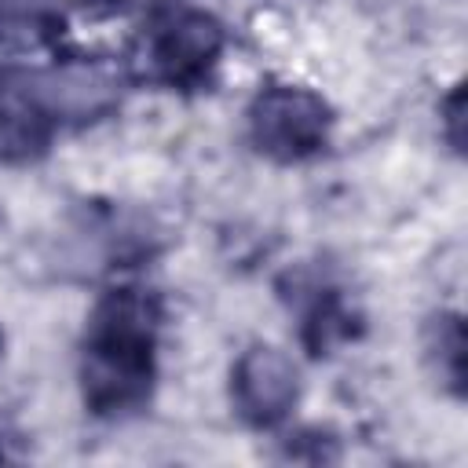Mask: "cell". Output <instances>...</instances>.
<instances>
[{"instance_id": "6da1fadb", "label": "cell", "mask_w": 468, "mask_h": 468, "mask_svg": "<svg viewBox=\"0 0 468 468\" xmlns=\"http://www.w3.org/2000/svg\"><path fill=\"white\" fill-rule=\"evenodd\" d=\"M161 296L143 285L106 289L84 322L77 380L91 417L121 420L154 399L161 351Z\"/></svg>"}, {"instance_id": "7a4b0ae2", "label": "cell", "mask_w": 468, "mask_h": 468, "mask_svg": "<svg viewBox=\"0 0 468 468\" xmlns=\"http://www.w3.org/2000/svg\"><path fill=\"white\" fill-rule=\"evenodd\" d=\"M121 80L102 66L0 62V161L29 165L44 157L69 124H91L117 110Z\"/></svg>"}, {"instance_id": "3957f363", "label": "cell", "mask_w": 468, "mask_h": 468, "mask_svg": "<svg viewBox=\"0 0 468 468\" xmlns=\"http://www.w3.org/2000/svg\"><path fill=\"white\" fill-rule=\"evenodd\" d=\"M227 51V29L201 7H165L143 33V69L172 91H201L212 84Z\"/></svg>"}, {"instance_id": "277c9868", "label": "cell", "mask_w": 468, "mask_h": 468, "mask_svg": "<svg viewBox=\"0 0 468 468\" xmlns=\"http://www.w3.org/2000/svg\"><path fill=\"white\" fill-rule=\"evenodd\" d=\"M333 106L314 88L289 80L263 84L245 110L249 143L274 165H300L318 157L333 139Z\"/></svg>"}, {"instance_id": "5b68a950", "label": "cell", "mask_w": 468, "mask_h": 468, "mask_svg": "<svg viewBox=\"0 0 468 468\" xmlns=\"http://www.w3.org/2000/svg\"><path fill=\"white\" fill-rule=\"evenodd\" d=\"M300 402V369L296 362L271 344L245 347L230 366V406L241 424L271 431L289 420Z\"/></svg>"}, {"instance_id": "8992f818", "label": "cell", "mask_w": 468, "mask_h": 468, "mask_svg": "<svg viewBox=\"0 0 468 468\" xmlns=\"http://www.w3.org/2000/svg\"><path fill=\"white\" fill-rule=\"evenodd\" d=\"M292 303H296V325H300V344L322 358L333 355L336 347L351 344L362 329L358 311L347 303L344 289L325 282V278H296L292 282Z\"/></svg>"}, {"instance_id": "52a82bcc", "label": "cell", "mask_w": 468, "mask_h": 468, "mask_svg": "<svg viewBox=\"0 0 468 468\" xmlns=\"http://www.w3.org/2000/svg\"><path fill=\"white\" fill-rule=\"evenodd\" d=\"M424 358L439 384L461 399L464 395V325L457 311H439L424 325Z\"/></svg>"}, {"instance_id": "ba28073f", "label": "cell", "mask_w": 468, "mask_h": 468, "mask_svg": "<svg viewBox=\"0 0 468 468\" xmlns=\"http://www.w3.org/2000/svg\"><path fill=\"white\" fill-rule=\"evenodd\" d=\"M439 113H442V135H446V143L453 150H461V84L442 99Z\"/></svg>"}, {"instance_id": "9c48e42d", "label": "cell", "mask_w": 468, "mask_h": 468, "mask_svg": "<svg viewBox=\"0 0 468 468\" xmlns=\"http://www.w3.org/2000/svg\"><path fill=\"white\" fill-rule=\"evenodd\" d=\"M15 453L7 450V435H4V428H0V461H11Z\"/></svg>"}, {"instance_id": "30bf717a", "label": "cell", "mask_w": 468, "mask_h": 468, "mask_svg": "<svg viewBox=\"0 0 468 468\" xmlns=\"http://www.w3.org/2000/svg\"><path fill=\"white\" fill-rule=\"evenodd\" d=\"M0 351H4V333H0Z\"/></svg>"}]
</instances>
